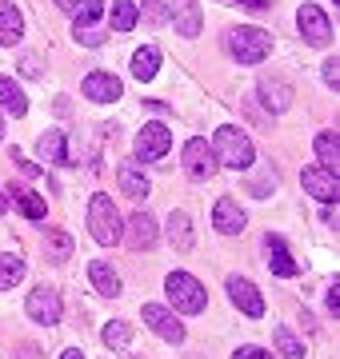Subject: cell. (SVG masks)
<instances>
[{
  "label": "cell",
  "mask_w": 340,
  "mask_h": 359,
  "mask_svg": "<svg viewBox=\"0 0 340 359\" xmlns=\"http://www.w3.org/2000/svg\"><path fill=\"white\" fill-rule=\"evenodd\" d=\"M80 88H84V96H89V100H96V104H112V100H120V92H124V88H120V80L112 76V72H89Z\"/></svg>",
  "instance_id": "14"
},
{
  "label": "cell",
  "mask_w": 340,
  "mask_h": 359,
  "mask_svg": "<svg viewBox=\"0 0 340 359\" xmlns=\"http://www.w3.org/2000/svg\"><path fill=\"white\" fill-rule=\"evenodd\" d=\"M244 224H249V219H244V212H240V204H236V200H228V196H224V200H216V204H212V228L221 231V236H240V231H244Z\"/></svg>",
  "instance_id": "13"
},
{
  "label": "cell",
  "mask_w": 340,
  "mask_h": 359,
  "mask_svg": "<svg viewBox=\"0 0 340 359\" xmlns=\"http://www.w3.org/2000/svg\"><path fill=\"white\" fill-rule=\"evenodd\" d=\"M316 148V160H320V168H328V172H336L340 168V140H336V132H320L313 140Z\"/></svg>",
  "instance_id": "26"
},
{
  "label": "cell",
  "mask_w": 340,
  "mask_h": 359,
  "mask_svg": "<svg viewBox=\"0 0 340 359\" xmlns=\"http://www.w3.org/2000/svg\"><path fill=\"white\" fill-rule=\"evenodd\" d=\"M20 36H25V16H20V8H16L13 0H0V44L13 48V44H20Z\"/></svg>",
  "instance_id": "15"
},
{
  "label": "cell",
  "mask_w": 340,
  "mask_h": 359,
  "mask_svg": "<svg viewBox=\"0 0 340 359\" xmlns=\"http://www.w3.org/2000/svg\"><path fill=\"white\" fill-rule=\"evenodd\" d=\"M16 359H40V351L32 344H20V347H16Z\"/></svg>",
  "instance_id": "39"
},
{
  "label": "cell",
  "mask_w": 340,
  "mask_h": 359,
  "mask_svg": "<svg viewBox=\"0 0 340 359\" xmlns=\"http://www.w3.org/2000/svg\"><path fill=\"white\" fill-rule=\"evenodd\" d=\"M144 20H148V25H169V4H164V0H144Z\"/></svg>",
  "instance_id": "34"
},
{
  "label": "cell",
  "mask_w": 340,
  "mask_h": 359,
  "mask_svg": "<svg viewBox=\"0 0 340 359\" xmlns=\"http://www.w3.org/2000/svg\"><path fill=\"white\" fill-rule=\"evenodd\" d=\"M157 72H160V48H157V44L136 48V56H132V76H136V80H152Z\"/></svg>",
  "instance_id": "21"
},
{
  "label": "cell",
  "mask_w": 340,
  "mask_h": 359,
  "mask_svg": "<svg viewBox=\"0 0 340 359\" xmlns=\"http://www.w3.org/2000/svg\"><path fill=\"white\" fill-rule=\"evenodd\" d=\"M100 335H105V344H108V347H117V351H124V347L132 344V327H129L124 320L105 323V332H100Z\"/></svg>",
  "instance_id": "31"
},
{
  "label": "cell",
  "mask_w": 340,
  "mask_h": 359,
  "mask_svg": "<svg viewBox=\"0 0 340 359\" xmlns=\"http://www.w3.org/2000/svg\"><path fill=\"white\" fill-rule=\"evenodd\" d=\"M325 308H328V316H332V320L340 316V287H328V295H325Z\"/></svg>",
  "instance_id": "36"
},
{
  "label": "cell",
  "mask_w": 340,
  "mask_h": 359,
  "mask_svg": "<svg viewBox=\"0 0 340 359\" xmlns=\"http://www.w3.org/2000/svg\"><path fill=\"white\" fill-rule=\"evenodd\" d=\"M8 192H13V200H16V208H20V216H25V219H44L48 204H44V200H40L37 192H28V188H20L16 180H13V188H8Z\"/></svg>",
  "instance_id": "23"
},
{
  "label": "cell",
  "mask_w": 340,
  "mask_h": 359,
  "mask_svg": "<svg viewBox=\"0 0 340 359\" xmlns=\"http://www.w3.org/2000/svg\"><path fill=\"white\" fill-rule=\"evenodd\" d=\"M256 96H261V104L273 116L288 112V104H292V88H288V84H280V80H261V84H256Z\"/></svg>",
  "instance_id": "17"
},
{
  "label": "cell",
  "mask_w": 340,
  "mask_h": 359,
  "mask_svg": "<svg viewBox=\"0 0 340 359\" xmlns=\"http://www.w3.org/2000/svg\"><path fill=\"white\" fill-rule=\"evenodd\" d=\"M169 240H172V248H181V252H192V248H197L188 212H169Z\"/></svg>",
  "instance_id": "20"
},
{
  "label": "cell",
  "mask_w": 340,
  "mask_h": 359,
  "mask_svg": "<svg viewBox=\"0 0 340 359\" xmlns=\"http://www.w3.org/2000/svg\"><path fill=\"white\" fill-rule=\"evenodd\" d=\"M296 28H301V36L316 48H325L328 40H332V25H328L325 8H316V4H301V13H296Z\"/></svg>",
  "instance_id": "9"
},
{
  "label": "cell",
  "mask_w": 340,
  "mask_h": 359,
  "mask_svg": "<svg viewBox=\"0 0 340 359\" xmlns=\"http://www.w3.org/2000/svg\"><path fill=\"white\" fill-rule=\"evenodd\" d=\"M65 13L77 16V25H92V20H100V8H105V0H56Z\"/></svg>",
  "instance_id": "30"
},
{
  "label": "cell",
  "mask_w": 340,
  "mask_h": 359,
  "mask_svg": "<svg viewBox=\"0 0 340 359\" xmlns=\"http://www.w3.org/2000/svg\"><path fill=\"white\" fill-rule=\"evenodd\" d=\"M233 4H240V8H252V13H261V8H268V0H233Z\"/></svg>",
  "instance_id": "40"
},
{
  "label": "cell",
  "mask_w": 340,
  "mask_h": 359,
  "mask_svg": "<svg viewBox=\"0 0 340 359\" xmlns=\"http://www.w3.org/2000/svg\"><path fill=\"white\" fill-rule=\"evenodd\" d=\"M25 311H28V320L40 323V327H56V323H60V292L48 287V283L32 287L28 299H25Z\"/></svg>",
  "instance_id": "5"
},
{
  "label": "cell",
  "mask_w": 340,
  "mask_h": 359,
  "mask_svg": "<svg viewBox=\"0 0 340 359\" xmlns=\"http://www.w3.org/2000/svg\"><path fill=\"white\" fill-rule=\"evenodd\" d=\"M117 176H120V188H124V196H132V200H144V196H148V188H152V184H148V176H144L136 164H120Z\"/></svg>",
  "instance_id": "25"
},
{
  "label": "cell",
  "mask_w": 340,
  "mask_h": 359,
  "mask_svg": "<svg viewBox=\"0 0 340 359\" xmlns=\"http://www.w3.org/2000/svg\"><path fill=\"white\" fill-rule=\"evenodd\" d=\"M325 84H328V88H336V84H340V65L332 60V56L325 60Z\"/></svg>",
  "instance_id": "35"
},
{
  "label": "cell",
  "mask_w": 340,
  "mask_h": 359,
  "mask_svg": "<svg viewBox=\"0 0 340 359\" xmlns=\"http://www.w3.org/2000/svg\"><path fill=\"white\" fill-rule=\"evenodd\" d=\"M89 280H92V287L105 295V299H117V295H120V276H117L112 264H105V259H92V264H89Z\"/></svg>",
  "instance_id": "18"
},
{
  "label": "cell",
  "mask_w": 340,
  "mask_h": 359,
  "mask_svg": "<svg viewBox=\"0 0 340 359\" xmlns=\"http://www.w3.org/2000/svg\"><path fill=\"white\" fill-rule=\"evenodd\" d=\"M4 212H8V200H4V196H0V216H4Z\"/></svg>",
  "instance_id": "43"
},
{
  "label": "cell",
  "mask_w": 340,
  "mask_h": 359,
  "mask_svg": "<svg viewBox=\"0 0 340 359\" xmlns=\"http://www.w3.org/2000/svg\"><path fill=\"white\" fill-rule=\"evenodd\" d=\"M16 168H20V172H25L28 180H44V172H40L37 164H28V160H16Z\"/></svg>",
  "instance_id": "38"
},
{
  "label": "cell",
  "mask_w": 340,
  "mask_h": 359,
  "mask_svg": "<svg viewBox=\"0 0 340 359\" xmlns=\"http://www.w3.org/2000/svg\"><path fill=\"white\" fill-rule=\"evenodd\" d=\"M89 231H92V240L96 244H120V231H124V219H120V208L112 204V196L105 192H96L89 200Z\"/></svg>",
  "instance_id": "4"
},
{
  "label": "cell",
  "mask_w": 340,
  "mask_h": 359,
  "mask_svg": "<svg viewBox=\"0 0 340 359\" xmlns=\"http://www.w3.org/2000/svg\"><path fill=\"white\" fill-rule=\"evenodd\" d=\"M224 287H228V299H233V304L244 311L249 320H261V316H264V295L256 292L244 276H228V283H224Z\"/></svg>",
  "instance_id": "10"
},
{
  "label": "cell",
  "mask_w": 340,
  "mask_h": 359,
  "mask_svg": "<svg viewBox=\"0 0 340 359\" xmlns=\"http://www.w3.org/2000/svg\"><path fill=\"white\" fill-rule=\"evenodd\" d=\"M176 32L181 36H200V4L197 0H181L176 4Z\"/></svg>",
  "instance_id": "27"
},
{
  "label": "cell",
  "mask_w": 340,
  "mask_h": 359,
  "mask_svg": "<svg viewBox=\"0 0 340 359\" xmlns=\"http://www.w3.org/2000/svg\"><path fill=\"white\" fill-rule=\"evenodd\" d=\"M0 104H4V112H13V116L28 112V96L13 76H0Z\"/></svg>",
  "instance_id": "24"
},
{
  "label": "cell",
  "mask_w": 340,
  "mask_h": 359,
  "mask_svg": "<svg viewBox=\"0 0 340 359\" xmlns=\"http://www.w3.org/2000/svg\"><path fill=\"white\" fill-rule=\"evenodd\" d=\"M273 339H276V347H280L288 359H304V344H301V339H296L292 332H288V327H276Z\"/></svg>",
  "instance_id": "32"
},
{
  "label": "cell",
  "mask_w": 340,
  "mask_h": 359,
  "mask_svg": "<svg viewBox=\"0 0 340 359\" xmlns=\"http://www.w3.org/2000/svg\"><path fill=\"white\" fill-rule=\"evenodd\" d=\"M264 252H268L273 276H280V280H292V276H296V259L288 256V244L280 240V236H268V240H264Z\"/></svg>",
  "instance_id": "16"
},
{
  "label": "cell",
  "mask_w": 340,
  "mask_h": 359,
  "mask_svg": "<svg viewBox=\"0 0 340 359\" xmlns=\"http://www.w3.org/2000/svg\"><path fill=\"white\" fill-rule=\"evenodd\" d=\"M72 36H77L80 44H89V48H100V44H105V28L96 25V20H92V25H72Z\"/></svg>",
  "instance_id": "33"
},
{
  "label": "cell",
  "mask_w": 340,
  "mask_h": 359,
  "mask_svg": "<svg viewBox=\"0 0 340 359\" xmlns=\"http://www.w3.org/2000/svg\"><path fill=\"white\" fill-rule=\"evenodd\" d=\"M25 276H28V268H25V259H20V256H13V252H4V256H0V292L16 287Z\"/></svg>",
  "instance_id": "29"
},
{
  "label": "cell",
  "mask_w": 340,
  "mask_h": 359,
  "mask_svg": "<svg viewBox=\"0 0 340 359\" xmlns=\"http://www.w3.org/2000/svg\"><path fill=\"white\" fill-rule=\"evenodd\" d=\"M120 240L132 248V252H144V248L157 244V219L148 216V212H132L124 231H120Z\"/></svg>",
  "instance_id": "12"
},
{
  "label": "cell",
  "mask_w": 340,
  "mask_h": 359,
  "mask_svg": "<svg viewBox=\"0 0 340 359\" xmlns=\"http://www.w3.org/2000/svg\"><path fill=\"white\" fill-rule=\"evenodd\" d=\"M181 160H184V172H188L192 180H212V176H216V168H221V164H216V156H212V144L200 140V136L184 144Z\"/></svg>",
  "instance_id": "8"
},
{
  "label": "cell",
  "mask_w": 340,
  "mask_h": 359,
  "mask_svg": "<svg viewBox=\"0 0 340 359\" xmlns=\"http://www.w3.org/2000/svg\"><path fill=\"white\" fill-rule=\"evenodd\" d=\"M224 52L233 56V60H240V65H261L264 56L273 52V36L264 32V28H228L224 32Z\"/></svg>",
  "instance_id": "2"
},
{
  "label": "cell",
  "mask_w": 340,
  "mask_h": 359,
  "mask_svg": "<svg viewBox=\"0 0 340 359\" xmlns=\"http://www.w3.org/2000/svg\"><path fill=\"white\" fill-rule=\"evenodd\" d=\"M44 256H48V264H65L68 256H72V236L60 228H53L48 236H44Z\"/></svg>",
  "instance_id": "28"
},
{
  "label": "cell",
  "mask_w": 340,
  "mask_h": 359,
  "mask_svg": "<svg viewBox=\"0 0 340 359\" xmlns=\"http://www.w3.org/2000/svg\"><path fill=\"white\" fill-rule=\"evenodd\" d=\"M212 156H216V164L233 168V172H244V168H252V160H256V148H252V140L240 128L224 124V128H216V136H212Z\"/></svg>",
  "instance_id": "1"
},
{
  "label": "cell",
  "mask_w": 340,
  "mask_h": 359,
  "mask_svg": "<svg viewBox=\"0 0 340 359\" xmlns=\"http://www.w3.org/2000/svg\"><path fill=\"white\" fill-rule=\"evenodd\" d=\"M140 20V8L132 4V0H112V8H108V28H117V32H132Z\"/></svg>",
  "instance_id": "22"
},
{
  "label": "cell",
  "mask_w": 340,
  "mask_h": 359,
  "mask_svg": "<svg viewBox=\"0 0 340 359\" xmlns=\"http://www.w3.org/2000/svg\"><path fill=\"white\" fill-rule=\"evenodd\" d=\"M233 359H273V355H268L264 347H240V351H236Z\"/></svg>",
  "instance_id": "37"
},
{
  "label": "cell",
  "mask_w": 340,
  "mask_h": 359,
  "mask_svg": "<svg viewBox=\"0 0 340 359\" xmlns=\"http://www.w3.org/2000/svg\"><path fill=\"white\" fill-rule=\"evenodd\" d=\"M172 148V136L164 124H144L140 132H136V140H132V152H136V160H164Z\"/></svg>",
  "instance_id": "7"
},
{
  "label": "cell",
  "mask_w": 340,
  "mask_h": 359,
  "mask_svg": "<svg viewBox=\"0 0 340 359\" xmlns=\"http://www.w3.org/2000/svg\"><path fill=\"white\" fill-rule=\"evenodd\" d=\"M140 316H144V323L164 339V344H184V323H181V316H176L172 308H164V304H144Z\"/></svg>",
  "instance_id": "6"
},
{
  "label": "cell",
  "mask_w": 340,
  "mask_h": 359,
  "mask_svg": "<svg viewBox=\"0 0 340 359\" xmlns=\"http://www.w3.org/2000/svg\"><path fill=\"white\" fill-rule=\"evenodd\" d=\"M60 359H84V355H80L77 347H68V351H60Z\"/></svg>",
  "instance_id": "42"
},
{
  "label": "cell",
  "mask_w": 340,
  "mask_h": 359,
  "mask_svg": "<svg viewBox=\"0 0 340 359\" xmlns=\"http://www.w3.org/2000/svg\"><path fill=\"white\" fill-rule=\"evenodd\" d=\"M0 136H4V120H0Z\"/></svg>",
  "instance_id": "44"
},
{
  "label": "cell",
  "mask_w": 340,
  "mask_h": 359,
  "mask_svg": "<svg viewBox=\"0 0 340 359\" xmlns=\"http://www.w3.org/2000/svg\"><path fill=\"white\" fill-rule=\"evenodd\" d=\"M301 184H304V192L316 196L320 204H332V200H336V192H340L336 172H328V168H320V164L304 168V172H301Z\"/></svg>",
  "instance_id": "11"
},
{
  "label": "cell",
  "mask_w": 340,
  "mask_h": 359,
  "mask_svg": "<svg viewBox=\"0 0 340 359\" xmlns=\"http://www.w3.org/2000/svg\"><path fill=\"white\" fill-rule=\"evenodd\" d=\"M25 72H28V76H37V72H40V60H37V56H28V60H25Z\"/></svg>",
  "instance_id": "41"
},
{
  "label": "cell",
  "mask_w": 340,
  "mask_h": 359,
  "mask_svg": "<svg viewBox=\"0 0 340 359\" xmlns=\"http://www.w3.org/2000/svg\"><path fill=\"white\" fill-rule=\"evenodd\" d=\"M164 292H169L172 311H181V316H200V311L209 308V292H204V283H200L197 276H188V271H169Z\"/></svg>",
  "instance_id": "3"
},
{
  "label": "cell",
  "mask_w": 340,
  "mask_h": 359,
  "mask_svg": "<svg viewBox=\"0 0 340 359\" xmlns=\"http://www.w3.org/2000/svg\"><path fill=\"white\" fill-rule=\"evenodd\" d=\"M68 144H65V136H60V132H44V136H40V144H37V152H40V160H44V164H53V168H65V164H72V156L65 152Z\"/></svg>",
  "instance_id": "19"
}]
</instances>
